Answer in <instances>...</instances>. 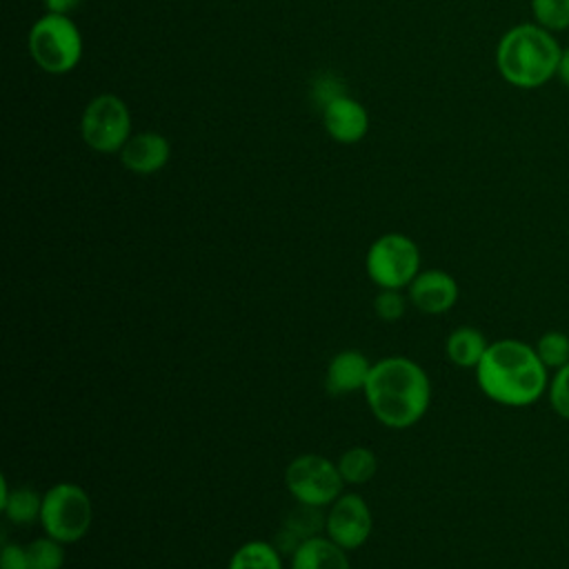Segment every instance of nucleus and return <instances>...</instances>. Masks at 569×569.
Masks as SVG:
<instances>
[{
    "label": "nucleus",
    "mask_w": 569,
    "mask_h": 569,
    "mask_svg": "<svg viewBox=\"0 0 569 569\" xmlns=\"http://www.w3.org/2000/svg\"><path fill=\"white\" fill-rule=\"evenodd\" d=\"M124 169L138 176H151L160 171L171 158L169 140L158 131L131 133L124 147L118 153Z\"/></svg>",
    "instance_id": "f8f14e48"
},
{
    "label": "nucleus",
    "mask_w": 569,
    "mask_h": 569,
    "mask_svg": "<svg viewBox=\"0 0 569 569\" xmlns=\"http://www.w3.org/2000/svg\"><path fill=\"white\" fill-rule=\"evenodd\" d=\"M284 487L291 498L309 507H329L345 487L338 462L320 453H300L284 469Z\"/></svg>",
    "instance_id": "0eeeda50"
},
{
    "label": "nucleus",
    "mask_w": 569,
    "mask_h": 569,
    "mask_svg": "<svg viewBox=\"0 0 569 569\" xmlns=\"http://www.w3.org/2000/svg\"><path fill=\"white\" fill-rule=\"evenodd\" d=\"M320 113L327 136L340 144H356L369 133V111L349 93L331 100Z\"/></svg>",
    "instance_id": "9b49d317"
},
{
    "label": "nucleus",
    "mask_w": 569,
    "mask_h": 569,
    "mask_svg": "<svg viewBox=\"0 0 569 569\" xmlns=\"http://www.w3.org/2000/svg\"><path fill=\"white\" fill-rule=\"evenodd\" d=\"M347 89H345V82L340 76H336L333 71H322L313 78L311 82V100L320 107V111L331 102L336 100L338 96H345Z\"/></svg>",
    "instance_id": "393cba45"
},
{
    "label": "nucleus",
    "mask_w": 569,
    "mask_h": 569,
    "mask_svg": "<svg viewBox=\"0 0 569 569\" xmlns=\"http://www.w3.org/2000/svg\"><path fill=\"white\" fill-rule=\"evenodd\" d=\"M291 569H351L347 551L327 536H311L291 553Z\"/></svg>",
    "instance_id": "4468645a"
},
{
    "label": "nucleus",
    "mask_w": 569,
    "mask_h": 569,
    "mask_svg": "<svg viewBox=\"0 0 569 569\" xmlns=\"http://www.w3.org/2000/svg\"><path fill=\"white\" fill-rule=\"evenodd\" d=\"M407 300L400 289H380L373 298V313L385 322H396L405 316Z\"/></svg>",
    "instance_id": "5701e85b"
},
{
    "label": "nucleus",
    "mask_w": 569,
    "mask_h": 569,
    "mask_svg": "<svg viewBox=\"0 0 569 569\" xmlns=\"http://www.w3.org/2000/svg\"><path fill=\"white\" fill-rule=\"evenodd\" d=\"M227 569H282V553L271 542L249 540L233 551Z\"/></svg>",
    "instance_id": "f3484780"
},
{
    "label": "nucleus",
    "mask_w": 569,
    "mask_h": 569,
    "mask_svg": "<svg viewBox=\"0 0 569 569\" xmlns=\"http://www.w3.org/2000/svg\"><path fill=\"white\" fill-rule=\"evenodd\" d=\"M533 22L551 33L569 29V0H529Z\"/></svg>",
    "instance_id": "aec40b11"
},
{
    "label": "nucleus",
    "mask_w": 569,
    "mask_h": 569,
    "mask_svg": "<svg viewBox=\"0 0 569 569\" xmlns=\"http://www.w3.org/2000/svg\"><path fill=\"white\" fill-rule=\"evenodd\" d=\"M473 371L480 391L496 405L511 409L538 402L549 387V369L536 347L516 338L489 342Z\"/></svg>",
    "instance_id": "f257e3e1"
},
{
    "label": "nucleus",
    "mask_w": 569,
    "mask_h": 569,
    "mask_svg": "<svg viewBox=\"0 0 569 569\" xmlns=\"http://www.w3.org/2000/svg\"><path fill=\"white\" fill-rule=\"evenodd\" d=\"M460 289L451 273L442 269L420 271L407 287L409 302L427 316H442L458 302Z\"/></svg>",
    "instance_id": "9d476101"
},
{
    "label": "nucleus",
    "mask_w": 569,
    "mask_h": 569,
    "mask_svg": "<svg viewBox=\"0 0 569 569\" xmlns=\"http://www.w3.org/2000/svg\"><path fill=\"white\" fill-rule=\"evenodd\" d=\"M533 347H536V353L540 356L542 365L549 371H556V369L569 365V336L567 333L556 331V329L545 331Z\"/></svg>",
    "instance_id": "412c9836"
},
{
    "label": "nucleus",
    "mask_w": 569,
    "mask_h": 569,
    "mask_svg": "<svg viewBox=\"0 0 569 569\" xmlns=\"http://www.w3.org/2000/svg\"><path fill=\"white\" fill-rule=\"evenodd\" d=\"M362 393L380 425L407 429L425 418L431 405V380L416 360L387 356L373 362Z\"/></svg>",
    "instance_id": "f03ea898"
},
{
    "label": "nucleus",
    "mask_w": 569,
    "mask_h": 569,
    "mask_svg": "<svg viewBox=\"0 0 569 569\" xmlns=\"http://www.w3.org/2000/svg\"><path fill=\"white\" fill-rule=\"evenodd\" d=\"M560 42L536 22H520L507 29L496 44V69L516 89H538L558 73Z\"/></svg>",
    "instance_id": "7ed1b4c3"
},
{
    "label": "nucleus",
    "mask_w": 569,
    "mask_h": 569,
    "mask_svg": "<svg viewBox=\"0 0 569 569\" xmlns=\"http://www.w3.org/2000/svg\"><path fill=\"white\" fill-rule=\"evenodd\" d=\"M0 569H31L27 545L4 542L0 549Z\"/></svg>",
    "instance_id": "a878e982"
},
{
    "label": "nucleus",
    "mask_w": 569,
    "mask_h": 569,
    "mask_svg": "<svg viewBox=\"0 0 569 569\" xmlns=\"http://www.w3.org/2000/svg\"><path fill=\"white\" fill-rule=\"evenodd\" d=\"M338 471H340L345 485H365L376 476L378 458L369 447L356 445L340 453Z\"/></svg>",
    "instance_id": "a211bd4d"
},
{
    "label": "nucleus",
    "mask_w": 569,
    "mask_h": 569,
    "mask_svg": "<svg viewBox=\"0 0 569 569\" xmlns=\"http://www.w3.org/2000/svg\"><path fill=\"white\" fill-rule=\"evenodd\" d=\"M547 396H549L551 409L562 420H569V365L553 371V376L549 378Z\"/></svg>",
    "instance_id": "b1692460"
},
{
    "label": "nucleus",
    "mask_w": 569,
    "mask_h": 569,
    "mask_svg": "<svg viewBox=\"0 0 569 569\" xmlns=\"http://www.w3.org/2000/svg\"><path fill=\"white\" fill-rule=\"evenodd\" d=\"M325 531L345 551L360 549L373 531V516L367 500L358 493H340L327 509Z\"/></svg>",
    "instance_id": "1a4fd4ad"
},
{
    "label": "nucleus",
    "mask_w": 569,
    "mask_h": 569,
    "mask_svg": "<svg viewBox=\"0 0 569 569\" xmlns=\"http://www.w3.org/2000/svg\"><path fill=\"white\" fill-rule=\"evenodd\" d=\"M487 347H489V342L482 336V331L476 327H469V325L456 327L447 336V342H445L447 358L460 369H476L478 362L482 360Z\"/></svg>",
    "instance_id": "dca6fc26"
},
{
    "label": "nucleus",
    "mask_w": 569,
    "mask_h": 569,
    "mask_svg": "<svg viewBox=\"0 0 569 569\" xmlns=\"http://www.w3.org/2000/svg\"><path fill=\"white\" fill-rule=\"evenodd\" d=\"M31 569H62L64 565V545L51 536L36 538L27 545Z\"/></svg>",
    "instance_id": "4be33fe9"
},
{
    "label": "nucleus",
    "mask_w": 569,
    "mask_h": 569,
    "mask_svg": "<svg viewBox=\"0 0 569 569\" xmlns=\"http://www.w3.org/2000/svg\"><path fill=\"white\" fill-rule=\"evenodd\" d=\"M325 527V516L320 513V507L300 505L287 516L284 525L280 527L276 536V547L280 553H293L298 545L311 536H318V531Z\"/></svg>",
    "instance_id": "2eb2a0df"
},
{
    "label": "nucleus",
    "mask_w": 569,
    "mask_h": 569,
    "mask_svg": "<svg viewBox=\"0 0 569 569\" xmlns=\"http://www.w3.org/2000/svg\"><path fill=\"white\" fill-rule=\"evenodd\" d=\"M82 0H44V11L58 16H71Z\"/></svg>",
    "instance_id": "bb28decb"
},
{
    "label": "nucleus",
    "mask_w": 569,
    "mask_h": 569,
    "mask_svg": "<svg viewBox=\"0 0 569 569\" xmlns=\"http://www.w3.org/2000/svg\"><path fill=\"white\" fill-rule=\"evenodd\" d=\"M93 520L89 493L76 482H58L42 493L40 525L47 536L73 545L87 536Z\"/></svg>",
    "instance_id": "39448f33"
},
{
    "label": "nucleus",
    "mask_w": 569,
    "mask_h": 569,
    "mask_svg": "<svg viewBox=\"0 0 569 569\" xmlns=\"http://www.w3.org/2000/svg\"><path fill=\"white\" fill-rule=\"evenodd\" d=\"M27 49L36 67L51 76L71 73L82 60V33L71 16L44 11L27 36Z\"/></svg>",
    "instance_id": "20e7f679"
},
{
    "label": "nucleus",
    "mask_w": 569,
    "mask_h": 569,
    "mask_svg": "<svg viewBox=\"0 0 569 569\" xmlns=\"http://www.w3.org/2000/svg\"><path fill=\"white\" fill-rule=\"evenodd\" d=\"M373 362L358 349H342L331 356L325 371V389L331 396H349L362 391Z\"/></svg>",
    "instance_id": "ddd939ff"
},
{
    "label": "nucleus",
    "mask_w": 569,
    "mask_h": 569,
    "mask_svg": "<svg viewBox=\"0 0 569 569\" xmlns=\"http://www.w3.org/2000/svg\"><path fill=\"white\" fill-rule=\"evenodd\" d=\"M556 78H560V82L569 89V47L562 49V56H560V64H558V73Z\"/></svg>",
    "instance_id": "cd10ccee"
},
{
    "label": "nucleus",
    "mask_w": 569,
    "mask_h": 569,
    "mask_svg": "<svg viewBox=\"0 0 569 569\" xmlns=\"http://www.w3.org/2000/svg\"><path fill=\"white\" fill-rule=\"evenodd\" d=\"M0 509L4 518L13 525H31L33 520H40L42 509V496L31 487H16L9 491V496L0 502Z\"/></svg>",
    "instance_id": "6ab92c4d"
},
{
    "label": "nucleus",
    "mask_w": 569,
    "mask_h": 569,
    "mask_svg": "<svg viewBox=\"0 0 569 569\" xmlns=\"http://www.w3.org/2000/svg\"><path fill=\"white\" fill-rule=\"evenodd\" d=\"M365 271L380 289H405L420 273V249L405 233H382L367 249Z\"/></svg>",
    "instance_id": "423d86ee"
},
{
    "label": "nucleus",
    "mask_w": 569,
    "mask_h": 569,
    "mask_svg": "<svg viewBox=\"0 0 569 569\" xmlns=\"http://www.w3.org/2000/svg\"><path fill=\"white\" fill-rule=\"evenodd\" d=\"M82 142L98 153H120L131 138V113L116 93L96 96L80 116Z\"/></svg>",
    "instance_id": "6e6552de"
}]
</instances>
